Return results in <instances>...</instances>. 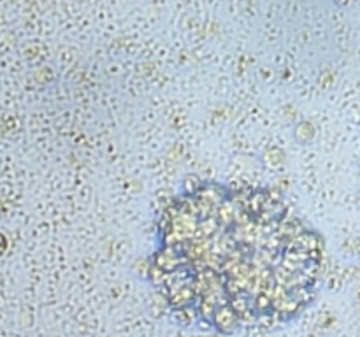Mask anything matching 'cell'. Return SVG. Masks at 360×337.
Instances as JSON below:
<instances>
[{
	"label": "cell",
	"mask_w": 360,
	"mask_h": 337,
	"mask_svg": "<svg viewBox=\"0 0 360 337\" xmlns=\"http://www.w3.org/2000/svg\"><path fill=\"white\" fill-rule=\"evenodd\" d=\"M322 260V235L280 193L197 181L160 211L148 270L176 312L232 333L304 311Z\"/></svg>",
	"instance_id": "6da1fadb"
}]
</instances>
